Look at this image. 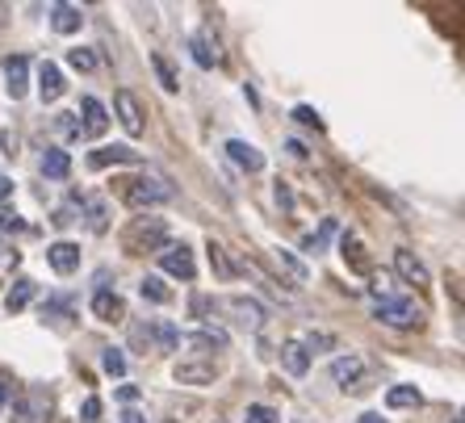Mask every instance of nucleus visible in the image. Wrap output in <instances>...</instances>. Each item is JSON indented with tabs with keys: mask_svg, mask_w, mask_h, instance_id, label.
<instances>
[{
	"mask_svg": "<svg viewBox=\"0 0 465 423\" xmlns=\"http://www.w3.org/2000/svg\"><path fill=\"white\" fill-rule=\"evenodd\" d=\"M227 310H231V319H235V327H243V331H260V327H264V306H260L256 298L235 293V298H227Z\"/></svg>",
	"mask_w": 465,
	"mask_h": 423,
	"instance_id": "0eeeda50",
	"label": "nucleus"
},
{
	"mask_svg": "<svg viewBox=\"0 0 465 423\" xmlns=\"http://www.w3.org/2000/svg\"><path fill=\"white\" fill-rule=\"evenodd\" d=\"M5 88H9L13 101H22L30 93V59L25 54H9L5 59Z\"/></svg>",
	"mask_w": 465,
	"mask_h": 423,
	"instance_id": "9d476101",
	"label": "nucleus"
},
{
	"mask_svg": "<svg viewBox=\"0 0 465 423\" xmlns=\"http://www.w3.org/2000/svg\"><path fill=\"white\" fill-rule=\"evenodd\" d=\"M189 51H193L197 67H214V64H218V46H210L206 34H197L193 43H189Z\"/></svg>",
	"mask_w": 465,
	"mask_h": 423,
	"instance_id": "b1692460",
	"label": "nucleus"
},
{
	"mask_svg": "<svg viewBox=\"0 0 465 423\" xmlns=\"http://www.w3.org/2000/svg\"><path fill=\"white\" fill-rule=\"evenodd\" d=\"M173 373L184 386H210L218 378V365H214V357H181Z\"/></svg>",
	"mask_w": 465,
	"mask_h": 423,
	"instance_id": "423d86ee",
	"label": "nucleus"
},
{
	"mask_svg": "<svg viewBox=\"0 0 465 423\" xmlns=\"http://www.w3.org/2000/svg\"><path fill=\"white\" fill-rule=\"evenodd\" d=\"M331 378H336V386H340V390H348V394L369 390V365H365L361 357H340V360H331Z\"/></svg>",
	"mask_w": 465,
	"mask_h": 423,
	"instance_id": "39448f33",
	"label": "nucleus"
},
{
	"mask_svg": "<svg viewBox=\"0 0 465 423\" xmlns=\"http://www.w3.org/2000/svg\"><path fill=\"white\" fill-rule=\"evenodd\" d=\"M394 269H399V277H402V281H411L415 290H428V285H432L428 264H423L411 248H394Z\"/></svg>",
	"mask_w": 465,
	"mask_h": 423,
	"instance_id": "6e6552de",
	"label": "nucleus"
},
{
	"mask_svg": "<svg viewBox=\"0 0 465 423\" xmlns=\"http://www.w3.org/2000/svg\"><path fill=\"white\" fill-rule=\"evenodd\" d=\"M423 402V394L415 390V386H390L386 390V407L390 411H415Z\"/></svg>",
	"mask_w": 465,
	"mask_h": 423,
	"instance_id": "a211bd4d",
	"label": "nucleus"
},
{
	"mask_svg": "<svg viewBox=\"0 0 465 423\" xmlns=\"http://www.w3.org/2000/svg\"><path fill=\"white\" fill-rule=\"evenodd\" d=\"M67 59H72V67H80V72H93V67H97V54L88 51V46H72Z\"/></svg>",
	"mask_w": 465,
	"mask_h": 423,
	"instance_id": "473e14b6",
	"label": "nucleus"
},
{
	"mask_svg": "<svg viewBox=\"0 0 465 423\" xmlns=\"http://www.w3.org/2000/svg\"><path fill=\"white\" fill-rule=\"evenodd\" d=\"M80 131L88 134V139H101V134L109 131V113H105V105H101L97 97H84L80 101Z\"/></svg>",
	"mask_w": 465,
	"mask_h": 423,
	"instance_id": "9b49d317",
	"label": "nucleus"
},
{
	"mask_svg": "<svg viewBox=\"0 0 465 423\" xmlns=\"http://www.w3.org/2000/svg\"><path fill=\"white\" fill-rule=\"evenodd\" d=\"M43 172L51 176V181H67V172H72V160H67L64 147H46V152H43Z\"/></svg>",
	"mask_w": 465,
	"mask_h": 423,
	"instance_id": "aec40b11",
	"label": "nucleus"
},
{
	"mask_svg": "<svg viewBox=\"0 0 465 423\" xmlns=\"http://www.w3.org/2000/svg\"><path fill=\"white\" fill-rule=\"evenodd\" d=\"M122 248L130 256H147V251H163L168 248V222L160 214H134L122 227Z\"/></svg>",
	"mask_w": 465,
	"mask_h": 423,
	"instance_id": "f257e3e1",
	"label": "nucleus"
},
{
	"mask_svg": "<svg viewBox=\"0 0 465 423\" xmlns=\"http://www.w3.org/2000/svg\"><path fill=\"white\" fill-rule=\"evenodd\" d=\"M298 344L306 348V357H314V352H327V348H336V339L327 336V331H311V336L298 339Z\"/></svg>",
	"mask_w": 465,
	"mask_h": 423,
	"instance_id": "7c9ffc66",
	"label": "nucleus"
},
{
	"mask_svg": "<svg viewBox=\"0 0 465 423\" xmlns=\"http://www.w3.org/2000/svg\"><path fill=\"white\" fill-rule=\"evenodd\" d=\"M206 251H210V269H214L218 277H223V281H235V272H239V269H235V264L227 261V251L218 248V243H210Z\"/></svg>",
	"mask_w": 465,
	"mask_h": 423,
	"instance_id": "a878e982",
	"label": "nucleus"
},
{
	"mask_svg": "<svg viewBox=\"0 0 465 423\" xmlns=\"http://www.w3.org/2000/svg\"><path fill=\"white\" fill-rule=\"evenodd\" d=\"M46 264H51L59 277H67V272L80 269V248L72 243V239H59V243H51V248H46Z\"/></svg>",
	"mask_w": 465,
	"mask_h": 423,
	"instance_id": "ddd939ff",
	"label": "nucleus"
},
{
	"mask_svg": "<svg viewBox=\"0 0 465 423\" xmlns=\"http://www.w3.org/2000/svg\"><path fill=\"white\" fill-rule=\"evenodd\" d=\"M5 402H9V381L0 378V411H5Z\"/></svg>",
	"mask_w": 465,
	"mask_h": 423,
	"instance_id": "c03bdc74",
	"label": "nucleus"
},
{
	"mask_svg": "<svg viewBox=\"0 0 465 423\" xmlns=\"http://www.w3.org/2000/svg\"><path fill=\"white\" fill-rule=\"evenodd\" d=\"M72 310L67 298H46V310H43V323H64V315Z\"/></svg>",
	"mask_w": 465,
	"mask_h": 423,
	"instance_id": "2f4dec72",
	"label": "nucleus"
},
{
	"mask_svg": "<svg viewBox=\"0 0 465 423\" xmlns=\"http://www.w3.org/2000/svg\"><path fill=\"white\" fill-rule=\"evenodd\" d=\"M357 423H390V419H386V415H378V411H369V415H361Z\"/></svg>",
	"mask_w": 465,
	"mask_h": 423,
	"instance_id": "79ce46f5",
	"label": "nucleus"
},
{
	"mask_svg": "<svg viewBox=\"0 0 465 423\" xmlns=\"http://www.w3.org/2000/svg\"><path fill=\"white\" fill-rule=\"evenodd\" d=\"M369 293H373V302H386V298H399V285L381 272V277H373V281H369Z\"/></svg>",
	"mask_w": 465,
	"mask_h": 423,
	"instance_id": "c85d7f7f",
	"label": "nucleus"
},
{
	"mask_svg": "<svg viewBox=\"0 0 465 423\" xmlns=\"http://www.w3.org/2000/svg\"><path fill=\"white\" fill-rule=\"evenodd\" d=\"M38 93H43V101H59L67 93V80H64V72H59L54 64L38 67Z\"/></svg>",
	"mask_w": 465,
	"mask_h": 423,
	"instance_id": "2eb2a0df",
	"label": "nucleus"
},
{
	"mask_svg": "<svg viewBox=\"0 0 465 423\" xmlns=\"http://www.w3.org/2000/svg\"><path fill=\"white\" fill-rule=\"evenodd\" d=\"M59 131H64L67 139H76V134H80V122H76V113H59Z\"/></svg>",
	"mask_w": 465,
	"mask_h": 423,
	"instance_id": "4c0bfd02",
	"label": "nucleus"
},
{
	"mask_svg": "<svg viewBox=\"0 0 465 423\" xmlns=\"http://www.w3.org/2000/svg\"><path fill=\"white\" fill-rule=\"evenodd\" d=\"M130 348H139V352L155 348V323H134L130 327Z\"/></svg>",
	"mask_w": 465,
	"mask_h": 423,
	"instance_id": "bb28decb",
	"label": "nucleus"
},
{
	"mask_svg": "<svg viewBox=\"0 0 465 423\" xmlns=\"http://www.w3.org/2000/svg\"><path fill=\"white\" fill-rule=\"evenodd\" d=\"M51 25H54V34H76L80 25H84V13H80L76 5H54Z\"/></svg>",
	"mask_w": 465,
	"mask_h": 423,
	"instance_id": "f3484780",
	"label": "nucleus"
},
{
	"mask_svg": "<svg viewBox=\"0 0 465 423\" xmlns=\"http://www.w3.org/2000/svg\"><path fill=\"white\" fill-rule=\"evenodd\" d=\"M340 248H344V261L352 264V269H357V272H373V264H369L365 248H361V243H357V239H352V235H344V239H340Z\"/></svg>",
	"mask_w": 465,
	"mask_h": 423,
	"instance_id": "5701e85b",
	"label": "nucleus"
},
{
	"mask_svg": "<svg viewBox=\"0 0 465 423\" xmlns=\"http://www.w3.org/2000/svg\"><path fill=\"white\" fill-rule=\"evenodd\" d=\"M293 118L302 122V126H314V131H319V126H323V122H319V113H314L311 105H298V109H293Z\"/></svg>",
	"mask_w": 465,
	"mask_h": 423,
	"instance_id": "e433bc0d",
	"label": "nucleus"
},
{
	"mask_svg": "<svg viewBox=\"0 0 465 423\" xmlns=\"http://www.w3.org/2000/svg\"><path fill=\"white\" fill-rule=\"evenodd\" d=\"M122 423H147V415H143V411H126V415H122Z\"/></svg>",
	"mask_w": 465,
	"mask_h": 423,
	"instance_id": "37998d69",
	"label": "nucleus"
},
{
	"mask_svg": "<svg viewBox=\"0 0 465 423\" xmlns=\"http://www.w3.org/2000/svg\"><path fill=\"white\" fill-rule=\"evenodd\" d=\"M160 269L181 277V281H193L197 277V264H193V251L189 248H163L160 251Z\"/></svg>",
	"mask_w": 465,
	"mask_h": 423,
	"instance_id": "f8f14e48",
	"label": "nucleus"
},
{
	"mask_svg": "<svg viewBox=\"0 0 465 423\" xmlns=\"http://www.w3.org/2000/svg\"><path fill=\"white\" fill-rule=\"evenodd\" d=\"M152 67H155V76H160L163 93H181V80H176L173 64H168V59H163V54H152Z\"/></svg>",
	"mask_w": 465,
	"mask_h": 423,
	"instance_id": "393cba45",
	"label": "nucleus"
},
{
	"mask_svg": "<svg viewBox=\"0 0 465 423\" xmlns=\"http://www.w3.org/2000/svg\"><path fill=\"white\" fill-rule=\"evenodd\" d=\"M423 315H428V310H423L415 298H402V293H399V298H386V302L373 306V319H378V323H386V327H399V331L423 327Z\"/></svg>",
	"mask_w": 465,
	"mask_h": 423,
	"instance_id": "7ed1b4c3",
	"label": "nucleus"
},
{
	"mask_svg": "<svg viewBox=\"0 0 465 423\" xmlns=\"http://www.w3.org/2000/svg\"><path fill=\"white\" fill-rule=\"evenodd\" d=\"M13 423H51V394L43 386L25 390L22 398L13 402Z\"/></svg>",
	"mask_w": 465,
	"mask_h": 423,
	"instance_id": "20e7f679",
	"label": "nucleus"
},
{
	"mask_svg": "<svg viewBox=\"0 0 465 423\" xmlns=\"http://www.w3.org/2000/svg\"><path fill=\"white\" fill-rule=\"evenodd\" d=\"M122 202L134 210L160 206V202H173V185L163 176H130L126 185H122Z\"/></svg>",
	"mask_w": 465,
	"mask_h": 423,
	"instance_id": "f03ea898",
	"label": "nucleus"
},
{
	"mask_svg": "<svg viewBox=\"0 0 465 423\" xmlns=\"http://www.w3.org/2000/svg\"><path fill=\"white\" fill-rule=\"evenodd\" d=\"M139 293H143V302H168V298H173V293H168V285H163L160 277H143Z\"/></svg>",
	"mask_w": 465,
	"mask_h": 423,
	"instance_id": "cd10ccee",
	"label": "nucleus"
},
{
	"mask_svg": "<svg viewBox=\"0 0 465 423\" xmlns=\"http://www.w3.org/2000/svg\"><path fill=\"white\" fill-rule=\"evenodd\" d=\"M17 248H9V243H0V269H17Z\"/></svg>",
	"mask_w": 465,
	"mask_h": 423,
	"instance_id": "ea45409f",
	"label": "nucleus"
},
{
	"mask_svg": "<svg viewBox=\"0 0 465 423\" xmlns=\"http://www.w3.org/2000/svg\"><path fill=\"white\" fill-rule=\"evenodd\" d=\"M331 235H336V222H323V227H319L311 239H306V251H323V243H327Z\"/></svg>",
	"mask_w": 465,
	"mask_h": 423,
	"instance_id": "72a5a7b5",
	"label": "nucleus"
},
{
	"mask_svg": "<svg viewBox=\"0 0 465 423\" xmlns=\"http://www.w3.org/2000/svg\"><path fill=\"white\" fill-rule=\"evenodd\" d=\"M101 365H105V369L114 373V378H122V373H126V357H122V348H109Z\"/></svg>",
	"mask_w": 465,
	"mask_h": 423,
	"instance_id": "f704fd0d",
	"label": "nucleus"
},
{
	"mask_svg": "<svg viewBox=\"0 0 465 423\" xmlns=\"http://www.w3.org/2000/svg\"><path fill=\"white\" fill-rule=\"evenodd\" d=\"M80 419H84V423H101V398H88L84 411H80Z\"/></svg>",
	"mask_w": 465,
	"mask_h": 423,
	"instance_id": "58836bf2",
	"label": "nucleus"
},
{
	"mask_svg": "<svg viewBox=\"0 0 465 423\" xmlns=\"http://www.w3.org/2000/svg\"><path fill=\"white\" fill-rule=\"evenodd\" d=\"M134 147H109V152H93L88 155V168H109V163H134Z\"/></svg>",
	"mask_w": 465,
	"mask_h": 423,
	"instance_id": "4be33fe9",
	"label": "nucleus"
},
{
	"mask_svg": "<svg viewBox=\"0 0 465 423\" xmlns=\"http://www.w3.org/2000/svg\"><path fill=\"white\" fill-rule=\"evenodd\" d=\"M34 293H38V285L30 281V277H17V281H13V290L5 293V306H9V315H17V310H25V306H30V298Z\"/></svg>",
	"mask_w": 465,
	"mask_h": 423,
	"instance_id": "6ab92c4d",
	"label": "nucleus"
},
{
	"mask_svg": "<svg viewBox=\"0 0 465 423\" xmlns=\"http://www.w3.org/2000/svg\"><path fill=\"white\" fill-rule=\"evenodd\" d=\"M88 227L105 231V202H88Z\"/></svg>",
	"mask_w": 465,
	"mask_h": 423,
	"instance_id": "c9c22d12",
	"label": "nucleus"
},
{
	"mask_svg": "<svg viewBox=\"0 0 465 423\" xmlns=\"http://www.w3.org/2000/svg\"><path fill=\"white\" fill-rule=\"evenodd\" d=\"M114 109H118V122L126 126L130 139H139V134L147 131V122H143V109H139V97H134V93H126V88H122L118 97H114Z\"/></svg>",
	"mask_w": 465,
	"mask_h": 423,
	"instance_id": "1a4fd4ad",
	"label": "nucleus"
},
{
	"mask_svg": "<svg viewBox=\"0 0 465 423\" xmlns=\"http://www.w3.org/2000/svg\"><path fill=\"white\" fill-rule=\"evenodd\" d=\"M243 423H282V415L272 411V407H264V402H252L248 411H243Z\"/></svg>",
	"mask_w": 465,
	"mask_h": 423,
	"instance_id": "c756f323",
	"label": "nucleus"
},
{
	"mask_svg": "<svg viewBox=\"0 0 465 423\" xmlns=\"http://www.w3.org/2000/svg\"><path fill=\"white\" fill-rule=\"evenodd\" d=\"M227 155L239 163V168H248V172H260V168H264V155H260L252 143H243V139H231L227 143Z\"/></svg>",
	"mask_w": 465,
	"mask_h": 423,
	"instance_id": "dca6fc26",
	"label": "nucleus"
},
{
	"mask_svg": "<svg viewBox=\"0 0 465 423\" xmlns=\"http://www.w3.org/2000/svg\"><path fill=\"white\" fill-rule=\"evenodd\" d=\"M282 365L293 373V378H302V373H306L311 357H306V348L298 344V339H285V344H282Z\"/></svg>",
	"mask_w": 465,
	"mask_h": 423,
	"instance_id": "412c9836",
	"label": "nucleus"
},
{
	"mask_svg": "<svg viewBox=\"0 0 465 423\" xmlns=\"http://www.w3.org/2000/svg\"><path fill=\"white\" fill-rule=\"evenodd\" d=\"M93 315H97L101 323H122V319H126V302H122L118 293L101 290L97 298H93Z\"/></svg>",
	"mask_w": 465,
	"mask_h": 423,
	"instance_id": "4468645a",
	"label": "nucleus"
},
{
	"mask_svg": "<svg viewBox=\"0 0 465 423\" xmlns=\"http://www.w3.org/2000/svg\"><path fill=\"white\" fill-rule=\"evenodd\" d=\"M5 197H13V181L0 172V202H5Z\"/></svg>",
	"mask_w": 465,
	"mask_h": 423,
	"instance_id": "a19ab883",
	"label": "nucleus"
}]
</instances>
